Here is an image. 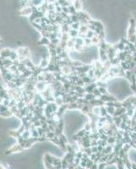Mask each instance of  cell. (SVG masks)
<instances>
[{
    "mask_svg": "<svg viewBox=\"0 0 136 169\" xmlns=\"http://www.w3.org/2000/svg\"><path fill=\"white\" fill-rule=\"evenodd\" d=\"M113 111H114V108L112 107H110V108H108V112L109 113H111V114H112V113H114Z\"/></svg>",
    "mask_w": 136,
    "mask_h": 169,
    "instance_id": "cell-1",
    "label": "cell"
},
{
    "mask_svg": "<svg viewBox=\"0 0 136 169\" xmlns=\"http://www.w3.org/2000/svg\"><path fill=\"white\" fill-rule=\"evenodd\" d=\"M132 168H133V169H136V165H135V164H133V165H132Z\"/></svg>",
    "mask_w": 136,
    "mask_h": 169,
    "instance_id": "cell-3",
    "label": "cell"
},
{
    "mask_svg": "<svg viewBox=\"0 0 136 169\" xmlns=\"http://www.w3.org/2000/svg\"><path fill=\"white\" fill-rule=\"evenodd\" d=\"M105 163H103V162H101V164L99 165V167H98V169H102V168H105Z\"/></svg>",
    "mask_w": 136,
    "mask_h": 169,
    "instance_id": "cell-2",
    "label": "cell"
}]
</instances>
